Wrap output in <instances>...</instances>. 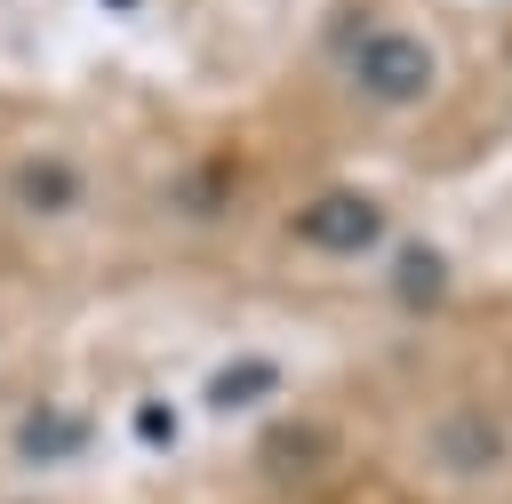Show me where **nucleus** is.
<instances>
[{
	"instance_id": "2",
	"label": "nucleus",
	"mask_w": 512,
	"mask_h": 504,
	"mask_svg": "<svg viewBox=\"0 0 512 504\" xmlns=\"http://www.w3.org/2000/svg\"><path fill=\"white\" fill-rule=\"evenodd\" d=\"M320 88L368 128H416L456 88V48L416 0H360L320 40Z\"/></svg>"
},
{
	"instance_id": "1",
	"label": "nucleus",
	"mask_w": 512,
	"mask_h": 504,
	"mask_svg": "<svg viewBox=\"0 0 512 504\" xmlns=\"http://www.w3.org/2000/svg\"><path fill=\"white\" fill-rule=\"evenodd\" d=\"M136 152L80 104H0V280L24 304L88 288L128 248Z\"/></svg>"
},
{
	"instance_id": "6",
	"label": "nucleus",
	"mask_w": 512,
	"mask_h": 504,
	"mask_svg": "<svg viewBox=\"0 0 512 504\" xmlns=\"http://www.w3.org/2000/svg\"><path fill=\"white\" fill-rule=\"evenodd\" d=\"M40 504H56V496H40Z\"/></svg>"
},
{
	"instance_id": "5",
	"label": "nucleus",
	"mask_w": 512,
	"mask_h": 504,
	"mask_svg": "<svg viewBox=\"0 0 512 504\" xmlns=\"http://www.w3.org/2000/svg\"><path fill=\"white\" fill-rule=\"evenodd\" d=\"M16 312H24V296H16L8 280H0V352H8V320H16Z\"/></svg>"
},
{
	"instance_id": "4",
	"label": "nucleus",
	"mask_w": 512,
	"mask_h": 504,
	"mask_svg": "<svg viewBox=\"0 0 512 504\" xmlns=\"http://www.w3.org/2000/svg\"><path fill=\"white\" fill-rule=\"evenodd\" d=\"M280 240L296 256H320V264H376V256H392L400 216H392V200L376 184L328 176V184H312L304 200L280 208Z\"/></svg>"
},
{
	"instance_id": "3",
	"label": "nucleus",
	"mask_w": 512,
	"mask_h": 504,
	"mask_svg": "<svg viewBox=\"0 0 512 504\" xmlns=\"http://www.w3.org/2000/svg\"><path fill=\"white\" fill-rule=\"evenodd\" d=\"M408 448L424 464L432 488L448 496H488L504 472H512V408L488 400V392H440L416 424H408Z\"/></svg>"
}]
</instances>
